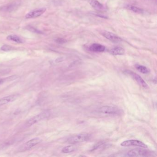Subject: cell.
<instances>
[{
  "instance_id": "52a82bcc",
  "label": "cell",
  "mask_w": 157,
  "mask_h": 157,
  "mask_svg": "<svg viewBox=\"0 0 157 157\" xmlns=\"http://www.w3.org/2000/svg\"><path fill=\"white\" fill-rule=\"evenodd\" d=\"M121 146L124 147L134 146L141 147L142 148L148 147L147 146L145 143L140 140H127L123 141L121 143Z\"/></svg>"
},
{
  "instance_id": "4fadbf2b",
  "label": "cell",
  "mask_w": 157,
  "mask_h": 157,
  "mask_svg": "<svg viewBox=\"0 0 157 157\" xmlns=\"http://www.w3.org/2000/svg\"><path fill=\"white\" fill-rule=\"evenodd\" d=\"M110 53L114 56H120L124 54L125 50L120 47H116L110 50Z\"/></svg>"
},
{
  "instance_id": "277c9868",
  "label": "cell",
  "mask_w": 157,
  "mask_h": 157,
  "mask_svg": "<svg viewBox=\"0 0 157 157\" xmlns=\"http://www.w3.org/2000/svg\"><path fill=\"white\" fill-rule=\"evenodd\" d=\"M99 112L104 114L111 115H119L121 113V110L114 106L105 105L99 109Z\"/></svg>"
},
{
  "instance_id": "7402d4cb",
  "label": "cell",
  "mask_w": 157,
  "mask_h": 157,
  "mask_svg": "<svg viewBox=\"0 0 157 157\" xmlns=\"http://www.w3.org/2000/svg\"><path fill=\"white\" fill-rule=\"evenodd\" d=\"M28 30H29V31H32L33 33H41V32L38 31V30H36V29L33 28V27H29L28 28Z\"/></svg>"
},
{
  "instance_id": "8992f818",
  "label": "cell",
  "mask_w": 157,
  "mask_h": 157,
  "mask_svg": "<svg viewBox=\"0 0 157 157\" xmlns=\"http://www.w3.org/2000/svg\"><path fill=\"white\" fill-rule=\"evenodd\" d=\"M124 72L125 73H126V74H128V75L131 76L141 87L144 88H147L148 87L147 84L145 82L143 79L136 73L129 70H126Z\"/></svg>"
},
{
  "instance_id": "ac0fdd59",
  "label": "cell",
  "mask_w": 157,
  "mask_h": 157,
  "mask_svg": "<svg viewBox=\"0 0 157 157\" xmlns=\"http://www.w3.org/2000/svg\"><path fill=\"white\" fill-rule=\"evenodd\" d=\"M127 8L128 10L132 11L134 12L137 13H143V10L140 8H138L136 6H132V5H128Z\"/></svg>"
},
{
  "instance_id": "30bf717a",
  "label": "cell",
  "mask_w": 157,
  "mask_h": 157,
  "mask_svg": "<svg viewBox=\"0 0 157 157\" xmlns=\"http://www.w3.org/2000/svg\"><path fill=\"white\" fill-rule=\"evenodd\" d=\"M19 94H13L0 99V105H4L12 102L18 99Z\"/></svg>"
},
{
  "instance_id": "ba28073f",
  "label": "cell",
  "mask_w": 157,
  "mask_h": 157,
  "mask_svg": "<svg viewBox=\"0 0 157 157\" xmlns=\"http://www.w3.org/2000/svg\"><path fill=\"white\" fill-rule=\"evenodd\" d=\"M101 34L106 39L113 42V43H119L122 41V39L121 37L113 33H111V32L103 31L102 32Z\"/></svg>"
},
{
  "instance_id": "5bb4252c",
  "label": "cell",
  "mask_w": 157,
  "mask_h": 157,
  "mask_svg": "<svg viewBox=\"0 0 157 157\" xmlns=\"http://www.w3.org/2000/svg\"><path fill=\"white\" fill-rule=\"evenodd\" d=\"M135 67L138 71L143 74H148L150 72V70L145 66L140 65H136Z\"/></svg>"
},
{
  "instance_id": "7a4b0ae2",
  "label": "cell",
  "mask_w": 157,
  "mask_h": 157,
  "mask_svg": "<svg viewBox=\"0 0 157 157\" xmlns=\"http://www.w3.org/2000/svg\"><path fill=\"white\" fill-rule=\"evenodd\" d=\"M49 115H50V113L48 111H45V112H43V113H41L29 119L26 123V126H27V127L32 126L33 125L42 121L43 119L47 118L49 116Z\"/></svg>"
},
{
  "instance_id": "7c38bea8",
  "label": "cell",
  "mask_w": 157,
  "mask_h": 157,
  "mask_svg": "<svg viewBox=\"0 0 157 157\" xmlns=\"http://www.w3.org/2000/svg\"><path fill=\"white\" fill-rule=\"evenodd\" d=\"M90 5L97 10H102L104 9L103 5L97 0H89Z\"/></svg>"
},
{
  "instance_id": "44dd1931",
  "label": "cell",
  "mask_w": 157,
  "mask_h": 157,
  "mask_svg": "<svg viewBox=\"0 0 157 157\" xmlns=\"http://www.w3.org/2000/svg\"><path fill=\"white\" fill-rule=\"evenodd\" d=\"M56 42L59 44H64V43H66V40L61 38H57V39H56Z\"/></svg>"
},
{
  "instance_id": "6da1fadb",
  "label": "cell",
  "mask_w": 157,
  "mask_h": 157,
  "mask_svg": "<svg viewBox=\"0 0 157 157\" xmlns=\"http://www.w3.org/2000/svg\"><path fill=\"white\" fill-rule=\"evenodd\" d=\"M90 135L88 133H81L71 136L67 139V142L70 144H74L76 143L84 142L90 140Z\"/></svg>"
},
{
  "instance_id": "2e32d148",
  "label": "cell",
  "mask_w": 157,
  "mask_h": 157,
  "mask_svg": "<svg viewBox=\"0 0 157 157\" xmlns=\"http://www.w3.org/2000/svg\"><path fill=\"white\" fill-rule=\"evenodd\" d=\"M7 39L10 41H13L17 43H22L23 41L19 36L14 35H11L7 37Z\"/></svg>"
},
{
  "instance_id": "9a60e30c",
  "label": "cell",
  "mask_w": 157,
  "mask_h": 157,
  "mask_svg": "<svg viewBox=\"0 0 157 157\" xmlns=\"http://www.w3.org/2000/svg\"><path fill=\"white\" fill-rule=\"evenodd\" d=\"M18 78V76L17 75H13V76H10V77H7V78H0V85L3 84L4 82H10L15 80L17 79Z\"/></svg>"
},
{
  "instance_id": "8fae6325",
  "label": "cell",
  "mask_w": 157,
  "mask_h": 157,
  "mask_svg": "<svg viewBox=\"0 0 157 157\" xmlns=\"http://www.w3.org/2000/svg\"><path fill=\"white\" fill-rule=\"evenodd\" d=\"M89 50L94 52H103L105 50V48L101 44H94L90 46Z\"/></svg>"
},
{
  "instance_id": "ffe728a7",
  "label": "cell",
  "mask_w": 157,
  "mask_h": 157,
  "mask_svg": "<svg viewBox=\"0 0 157 157\" xmlns=\"http://www.w3.org/2000/svg\"><path fill=\"white\" fill-rule=\"evenodd\" d=\"M12 47L10 46L9 45H4L2 46V47L1 49L2 51H9L12 49Z\"/></svg>"
},
{
  "instance_id": "d6986e66",
  "label": "cell",
  "mask_w": 157,
  "mask_h": 157,
  "mask_svg": "<svg viewBox=\"0 0 157 157\" xmlns=\"http://www.w3.org/2000/svg\"><path fill=\"white\" fill-rule=\"evenodd\" d=\"M16 5H17V4H15V3L7 5V6H4V8H2V9H3V10L6 11H12L13 10L16 8Z\"/></svg>"
},
{
  "instance_id": "3957f363",
  "label": "cell",
  "mask_w": 157,
  "mask_h": 157,
  "mask_svg": "<svg viewBox=\"0 0 157 157\" xmlns=\"http://www.w3.org/2000/svg\"><path fill=\"white\" fill-rule=\"evenodd\" d=\"M41 141L42 140L41 139L39 138L33 139L20 146L18 148V151L20 152H22V151L29 150L33 147L40 143Z\"/></svg>"
},
{
  "instance_id": "e0dca14e",
  "label": "cell",
  "mask_w": 157,
  "mask_h": 157,
  "mask_svg": "<svg viewBox=\"0 0 157 157\" xmlns=\"http://www.w3.org/2000/svg\"><path fill=\"white\" fill-rule=\"evenodd\" d=\"M76 150V147L75 146L72 145H70V146H66L64 147L62 150V152L63 153H68L70 152H73Z\"/></svg>"
},
{
  "instance_id": "9c48e42d",
  "label": "cell",
  "mask_w": 157,
  "mask_h": 157,
  "mask_svg": "<svg viewBox=\"0 0 157 157\" xmlns=\"http://www.w3.org/2000/svg\"><path fill=\"white\" fill-rule=\"evenodd\" d=\"M46 10L45 8H41L37 10H34L29 12L25 15L26 19H32V18H36L39 17L43 14Z\"/></svg>"
},
{
  "instance_id": "5b68a950",
  "label": "cell",
  "mask_w": 157,
  "mask_h": 157,
  "mask_svg": "<svg viewBox=\"0 0 157 157\" xmlns=\"http://www.w3.org/2000/svg\"><path fill=\"white\" fill-rule=\"evenodd\" d=\"M149 151L142 149H134L128 152L127 155L129 157H146L150 156Z\"/></svg>"
}]
</instances>
